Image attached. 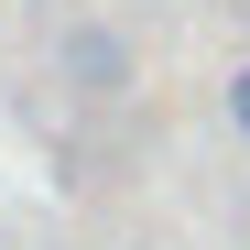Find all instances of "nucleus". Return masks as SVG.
I'll return each instance as SVG.
<instances>
[{
    "label": "nucleus",
    "mask_w": 250,
    "mask_h": 250,
    "mask_svg": "<svg viewBox=\"0 0 250 250\" xmlns=\"http://www.w3.org/2000/svg\"><path fill=\"white\" fill-rule=\"evenodd\" d=\"M229 120H239V142H250V65L229 76Z\"/></svg>",
    "instance_id": "1"
}]
</instances>
